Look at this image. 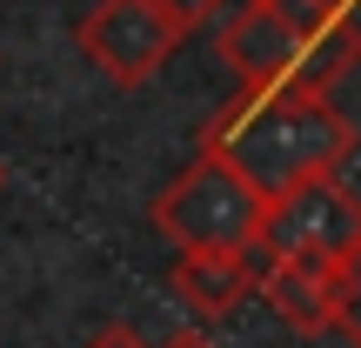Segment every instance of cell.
Masks as SVG:
<instances>
[{
    "instance_id": "1",
    "label": "cell",
    "mask_w": 361,
    "mask_h": 348,
    "mask_svg": "<svg viewBox=\"0 0 361 348\" xmlns=\"http://www.w3.org/2000/svg\"><path fill=\"white\" fill-rule=\"evenodd\" d=\"M201 148H214L221 161H234L261 194H288L314 174H341V161L361 148L355 121L328 101L322 88H247V101L221 107L207 121Z\"/></svg>"
},
{
    "instance_id": "2",
    "label": "cell",
    "mask_w": 361,
    "mask_h": 348,
    "mask_svg": "<svg viewBox=\"0 0 361 348\" xmlns=\"http://www.w3.org/2000/svg\"><path fill=\"white\" fill-rule=\"evenodd\" d=\"M147 215H154V228L168 234L180 255H194V248H261L268 241V194L234 161H221L214 148H201L154 194Z\"/></svg>"
},
{
    "instance_id": "3",
    "label": "cell",
    "mask_w": 361,
    "mask_h": 348,
    "mask_svg": "<svg viewBox=\"0 0 361 348\" xmlns=\"http://www.w3.org/2000/svg\"><path fill=\"white\" fill-rule=\"evenodd\" d=\"M74 40H80V54H87L114 88H147V80L174 61V47L188 34L168 20L161 0H101V7L80 20Z\"/></svg>"
},
{
    "instance_id": "4",
    "label": "cell",
    "mask_w": 361,
    "mask_h": 348,
    "mask_svg": "<svg viewBox=\"0 0 361 348\" xmlns=\"http://www.w3.org/2000/svg\"><path fill=\"white\" fill-rule=\"evenodd\" d=\"M268 255H341L361 248V201L341 174H314L268 201Z\"/></svg>"
},
{
    "instance_id": "5",
    "label": "cell",
    "mask_w": 361,
    "mask_h": 348,
    "mask_svg": "<svg viewBox=\"0 0 361 348\" xmlns=\"http://www.w3.org/2000/svg\"><path fill=\"white\" fill-rule=\"evenodd\" d=\"M261 301L295 335H328L348 322V261L341 255H268Z\"/></svg>"
},
{
    "instance_id": "6",
    "label": "cell",
    "mask_w": 361,
    "mask_h": 348,
    "mask_svg": "<svg viewBox=\"0 0 361 348\" xmlns=\"http://www.w3.org/2000/svg\"><path fill=\"white\" fill-rule=\"evenodd\" d=\"M214 47L241 74V88H288V80H301V61H308V40L295 27H281L261 0H241V7L221 13Z\"/></svg>"
},
{
    "instance_id": "7",
    "label": "cell",
    "mask_w": 361,
    "mask_h": 348,
    "mask_svg": "<svg viewBox=\"0 0 361 348\" xmlns=\"http://www.w3.org/2000/svg\"><path fill=\"white\" fill-rule=\"evenodd\" d=\"M261 275H268V248H194L174 255L168 288L194 322H228L247 295H261Z\"/></svg>"
},
{
    "instance_id": "8",
    "label": "cell",
    "mask_w": 361,
    "mask_h": 348,
    "mask_svg": "<svg viewBox=\"0 0 361 348\" xmlns=\"http://www.w3.org/2000/svg\"><path fill=\"white\" fill-rule=\"evenodd\" d=\"M348 67H361V27L341 20L335 34H322V40L308 47V61H301V88H322V94H328Z\"/></svg>"
},
{
    "instance_id": "9",
    "label": "cell",
    "mask_w": 361,
    "mask_h": 348,
    "mask_svg": "<svg viewBox=\"0 0 361 348\" xmlns=\"http://www.w3.org/2000/svg\"><path fill=\"white\" fill-rule=\"evenodd\" d=\"M261 7H268L281 27H295V34L314 47L322 34H335V27H341V7H348V0H261Z\"/></svg>"
},
{
    "instance_id": "10",
    "label": "cell",
    "mask_w": 361,
    "mask_h": 348,
    "mask_svg": "<svg viewBox=\"0 0 361 348\" xmlns=\"http://www.w3.org/2000/svg\"><path fill=\"white\" fill-rule=\"evenodd\" d=\"M161 7H168V20L180 27V34H201V27H214L234 0H161Z\"/></svg>"
},
{
    "instance_id": "11",
    "label": "cell",
    "mask_w": 361,
    "mask_h": 348,
    "mask_svg": "<svg viewBox=\"0 0 361 348\" xmlns=\"http://www.w3.org/2000/svg\"><path fill=\"white\" fill-rule=\"evenodd\" d=\"M355 335V348H361V248L348 255V322H341Z\"/></svg>"
},
{
    "instance_id": "12",
    "label": "cell",
    "mask_w": 361,
    "mask_h": 348,
    "mask_svg": "<svg viewBox=\"0 0 361 348\" xmlns=\"http://www.w3.org/2000/svg\"><path fill=\"white\" fill-rule=\"evenodd\" d=\"M87 348H147V342L134 335L128 322H107V328H94V342H87Z\"/></svg>"
},
{
    "instance_id": "13",
    "label": "cell",
    "mask_w": 361,
    "mask_h": 348,
    "mask_svg": "<svg viewBox=\"0 0 361 348\" xmlns=\"http://www.w3.org/2000/svg\"><path fill=\"white\" fill-rule=\"evenodd\" d=\"M161 348H221V342H207V335H201V328H180V335H168V342H161Z\"/></svg>"
},
{
    "instance_id": "14",
    "label": "cell",
    "mask_w": 361,
    "mask_h": 348,
    "mask_svg": "<svg viewBox=\"0 0 361 348\" xmlns=\"http://www.w3.org/2000/svg\"><path fill=\"white\" fill-rule=\"evenodd\" d=\"M0 181H7V168H0Z\"/></svg>"
}]
</instances>
